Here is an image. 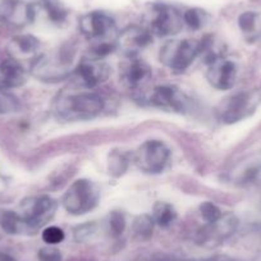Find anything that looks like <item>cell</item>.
<instances>
[{"label":"cell","instance_id":"cell-20","mask_svg":"<svg viewBox=\"0 0 261 261\" xmlns=\"http://www.w3.org/2000/svg\"><path fill=\"white\" fill-rule=\"evenodd\" d=\"M152 219H154L155 224L160 225L163 228H167L172 224L177 218V213H175L174 207L170 204L164 201H158L152 207Z\"/></svg>","mask_w":261,"mask_h":261},{"label":"cell","instance_id":"cell-8","mask_svg":"<svg viewBox=\"0 0 261 261\" xmlns=\"http://www.w3.org/2000/svg\"><path fill=\"white\" fill-rule=\"evenodd\" d=\"M73 76L81 86L86 87V89H92L108 79L109 67L99 58L92 57L90 59H82L74 67Z\"/></svg>","mask_w":261,"mask_h":261},{"label":"cell","instance_id":"cell-1","mask_svg":"<svg viewBox=\"0 0 261 261\" xmlns=\"http://www.w3.org/2000/svg\"><path fill=\"white\" fill-rule=\"evenodd\" d=\"M104 100L92 91L69 94L58 100L55 113L64 120H89L104 110Z\"/></svg>","mask_w":261,"mask_h":261},{"label":"cell","instance_id":"cell-24","mask_svg":"<svg viewBox=\"0 0 261 261\" xmlns=\"http://www.w3.org/2000/svg\"><path fill=\"white\" fill-rule=\"evenodd\" d=\"M21 108L19 99L12 92L0 87V114H11Z\"/></svg>","mask_w":261,"mask_h":261},{"label":"cell","instance_id":"cell-28","mask_svg":"<svg viewBox=\"0 0 261 261\" xmlns=\"http://www.w3.org/2000/svg\"><path fill=\"white\" fill-rule=\"evenodd\" d=\"M42 240L47 245H58L64 240V232L59 227H46L42 230Z\"/></svg>","mask_w":261,"mask_h":261},{"label":"cell","instance_id":"cell-9","mask_svg":"<svg viewBox=\"0 0 261 261\" xmlns=\"http://www.w3.org/2000/svg\"><path fill=\"white\" fill-rule=\"evenodd\" d=\"M80 30L87 39L108 40L115 31L114 19L102 12H90L80 18Z\"/></svg>","mask_w":261,"mask_h":261},{"label":"cell","instance_id":"cell-27","mask_svg":"<svg viewBox=\"0 0 261 261\" xmlns=\"http://www.w3.org/2000/svg\"><path fill=\"white\" fill-rule=\"evenodd\" d=\"M109 232L113 237H119L125 229V218L120 212H113L109 215Z\"/></svg>","mask_w":261,"mask_h":261},{"label":"cell","instance_id":"cell-13","mask_svg":"<svg viewBox=\"0 0 261 261\" xmlns=\"http://www.w3.org/2000/svg\"><path fill=\"white\" fill-rule=\"evenodd\" d=\"M152 34L149 29L141 26H129L119 34L117 44L129 57H135L140 50L151 44Z\"/></svg>","mask_w":261,"mask_h":261},{"label":"cell","instance_id":"cell-4","mask_svg":"<svg viewBox=\"0 0 261 261\" xmlns=\"http://www.w3.org/2000/svg\"><path fill=\"white\" fill-rule=\"evenodd\" d=\"M200 54V41L170 40L160 50V60L175 73H182Z\"/></svg>","mask_w":261,"mask_h":261},{"label":"cell","instance_id":"cell-16","mask_svg":"<svg viewBox=\"0 0 261 261\" xmlns=\"http://www.w3.org/2000/svg\"><path fill=\"white\" fill-rule=\"evenodd\" d=\"M151 77V68L141 59L129 57V60L123 65L122 80L128 87L139 89Z\"/></svg>","mask_w":261,"mask_h":261},{"label":"cell","instance_id":"cell-32","mask_svg":"<svg viewBox=\"0 0 261 261\" xmlns=\"http://www.w3.org/2000/svg\"><path fill=\"white\" fill-rule=\"evenodd\" d=\"M0 261H16L8 253H0Z\"/></svg>","mask_w":261,"mask_h":261},{"label":"cell","instance_id":"cell-26","mask_svg":"<svg viewBox=\"0 0 261 261\" xmlns=\"http://www.w3.org/2000/svg\"><path fill=\"white\" fill-rule=\"evenodd\" d=\"M199 210H200V214H201V218L206 222V224L215 223L217 220H219L220 217L223 215L219 207L210 201L202 202V204L200 205Z\"/></svg>","mask_w":261,"mask_h":261},{"label":"cell","instance_id":"cell-15","mask_svg":"<svg viewBox=\"0 0 261 261\" xmlns=\"http://www.w3.org/2000/svg\"><path fill=\"white\" fill-rule=\"evenodd\" d=\"M150 102L154 107L183 113L187 109L188 99L178 89L172 86H159L152 91Z\"/></svg>","mask_w":261,"mask_h":261},{"label":"cell","instance_id":"cell-11","mask_svg":"<svg viewBox=\"0 0 261 261\" xmlns=\"http://www.w3.org/2000/svg\"><path fill=\"white\" fill-rule=\"evenodd\" d=\"M207 65L209 68L206 72V79L214 89L229 90L234 86L237 80V67L232 60L218 57Z\"/></svg>","mask_w":261,"mask_h":261},{"label":"cell","instance_id":"cell-10","mask_svg":"<svg viewBox=\"0 0 261 261\" xmlns=\"http://www.w3.org/2000/svg\"><path fill=\"white\" fill-rule=\"evenodd\" d=\"M35 8L24 0H0V21L12 27H23L35 19Z\"/></svg>","mask_w":261,"mask_h":261},{"label":"cell","instance_id":"cell-2","mask_svg":"<svg viewBox=\"0 0 261 261\" xmlns=\"http://www.w3.org/2000/svg\"><path fill=\"white\" fill-rule=\"evenodd\" d=\"M74 57H76V50L71 45L60 47L54 54L37 58L31 65L32 74L40 81H63L71 74Z\"/></svg>","mask_w":261,"mask_h":261},{"label":"cell","instance_id":"cell-14","mask_svg":"<svg viewBox=\"0 0 261 261\" xmlns=\"http://www.w3.org/2000/svg\"><path fill=\"white\" fill-rule=\"evenodd\" d=\"M251 108V95L248 92H238L225 99L219 108V117L227 124L240 122L248 114Z\"/></svg>","mask_w":261,"mask_h":261},{"label":"cell","instance_id":"cell-18","mask_svg":"<svg viewBox=\"0 0 261 261\" xmlns=\"http://www.w3.org/2000/svg\"><path fill=\"white\" fill-rule=\"evenodd\" d=\"M40 47V41L32 35H21L16 36L9 42V51L13 55L14 59H22V58L32 57L36 54Z\"/></svg>","mask_w":261,"mask_h":261},{"label":"cell","instance_id":"cell-3","mask_svg":"<svg viewBox=\"0 0 261 261\" xmlns=\"http://www.w3.org/2000/svg\"><path fill=\"white\" fill-rule=\"evenodd\" d=\"M100 199V191L94 182L79 179L65 191L62 204L65 212L72 215H84L95 209Z\"/></svg>","mask_w":261,"mask_h":261},{"label":"cell","instance_id":"cell-7","mask_svg":"<svg viewBox=\"0 0 261 261\" xmlns=\"http://www.w3.org/2000/svg\"><path fill=\"white\" fill-rule=\"evenodd\" d=\"M150 32L159 37L174 36L183 27V16L177 8L158 4L151 8L149 19Z\"/></svg>","mask_w":261,"mask_h":261},{"label":"cell","instance_id":"cell-6","mask_svg":"<svg viewBox=\"0 0 261 261\" xmlns=\"http://www.w3.org/2000/svg\"><path fill=\"white\" fill-rule=\"evenodd\" d=\"M170 150L159 140L145 141L134 155V160L140 170L147 174H159L167 167Z\"/></svg>","mask_w":261,"mask_h":261},{"label":"cell","instance_id":"cell-17","mask_svg":"<svg viewBox=\"0 0 261 261\" xmlns=\"http://www.w3.org/2000/svg\"><path fill=\"white\" fill-rule=\"evenodd\" d=\"M27 81V72L23 65L14 58L3 60L0 63V87L14 89Z\"/></svg>","mask_w":261,"mask_h":261},{"label":"cell","instance_id":"cell-29","mask_svg":"<svg viewBox=\"0 0 261 261\" xmlns=\"http://www.w3.org/2000/svg\"><path fill=\"white\" fill-rule=\"evenodd\" d=\"M257 24V14L255 12H245L238 18V26L243 32H252Z\"/></svg>","mask_w":261,"mask_h":261},{"label":"cell","instance_id":"cell-22","mask_svg":"<svg viewBox=\"0 0 261 261\" xmlns=\"http://www.w3.org/2000/svg\"><path fill=\"white\" fill-rule=\"evenodd\" d=\"M47 18L54 23H63L68 17V11L60 0H41Z\"/></svg>","mask_w":261,"mask_h":261},{"label":"cell","instance_id":"cell-23","mask_svg":"<svg viewBox=\"0 0 261 261\" xmlns=\"http://www.w3.org/2000/svg\"><path fill=\"white\" fill-rule=\"evenodd\" d=\"M154 225L155 222L151 215H139L135 219L134 225H132L135 237L139 238V240H147V238H150L152 236V232H154Z\"/></svg>","mask_w":261,"mask_h":261},{"label":"cell","instance_id":"cell-25","mask_svg":"<svg viewBox=\"0 0 261 261\" xmlns=\"http://www.w3.org/2000/svg\"><path fill=\"white\" fill-rule=\"evenodd\" d=\"M183 16V23L187 24L191 30H200L204 26L205 21H206V13L201 9L197 8H191L187 9Z\"/></svg>","mask_w":261,"mask_h":261},{"label":"cell","instance_id":"cell-30","mask_svg":"<svg viewBox=\"0 0 261 261\" xmlns=\"http://www.w3.org/2000/svg\"><path fill=\"white\" fill-rule=\"evenodd\" d=\"M39 257L41 261H62V253L57 248L46 247L40 250Z\"/></svg>","mask_w":261,"mask_h":261},{"label":"cell","instance_id":"cell-21","mask_svg":"<svg viewBox=\"0 0 261 261\" xmlns=\"http://www.w3.org/2000/svg\"><path fill=\"white\" fill-rule=\"evenodd\" d=\"M0 227L8 234L26 233L21 215L14 212H3L0 214Z\"/></svg>","mask_w":261,"mask_h":261},{"label":"cell","instance_id":"cell-31","mask_svg":"<svg viewBox=\"0 0 261 261\" xmlns=\"http://www.w3.org/2000/svg\"><path fill=\"white\" fill-rule=\"evenodd\" d=\"M206 261H234L233 258L228 257V256H223V255H215L213 257L207 258Z\"/></svg>","mask_w":261,"mask_h":261},{"label":"cell","instance_id":"cell-12","mask_svg":"<svg viewBox=\"0 0 261 261\" xmlns=\"http://www.w3.org/2000/svg\"><path fill=\"white\" fill-rule=\"evenodd\" d=\"M238 225L237 218L233 214H223L219 220L212 224H206L197 234V241L201 245L205 243H218L233 234Z\"/></svg>","mask_w":261,"mask_h":261},{"label":"cell","instance_id":"cell-5","mask_svg":"<svg viewBox=\"0 0 261 261\" xmlns=\"http://www.w3.org/2000/svg\"><path fill=\"white\" fill-rule=\"evenodd\" d=\"M21 207L22 214L19 215L23 220L26 233H34L54 217L58 202L49 196H40L27 199Z\"/></svg>","mask_w":261,"mask_h":261},{"label":"cell","instance_id":"cell-19","mask_svg":"<svg viewBox=\"0 0 261 261\" xmlns=\"http://www.w3.org/2000/svg\"><path fill=\"white\" fill-rule=\"evenodd\" d=\"M130 156L123 150H113L108 156V172L112 177L119 178L127 172Z\"/></svg>","mask_w":261,"mask_h":261}]
</instances>
